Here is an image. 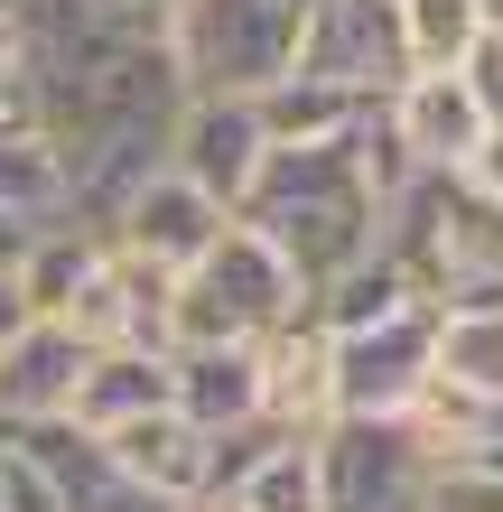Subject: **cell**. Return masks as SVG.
Listing matches in <instances>:
<instances>
[{
    "label": "cell",
    "mask_w": 503,
    "mask_h": 512,
    "mask_svg": "<svg viewBox=\"0 0 503 512\" xmlns=\"http://www.w3.org/2000/svg\"><path fill=\"white\" fill-rule=\"evenodd\" d=\"M354 131H364V122H354ZM354 131H336V140H271V159H261L252 196H243V224L271 233L308 289H327L336 270H354L382 243V205H392V196L373 187Z\"/></svg>",
    "instance_id": "cell-1"
},
{
    "label": "cell",
    "mask_w": 503,
    "mask_h": 512,
    "mask_svg": "<svg viewBox=\"0 0 503 512\" xmlns=\"http://www.w3.org/2000/svg\"><path fill=\"white\" fill-rule=\"evenodd\" d=\"M382 252L429 308L503 298V196H485L466 168H420L382 205Z\"/></svg>",
    "instance_id": "cell-2"
},
{
    "label": "cell",
    "mask_w": 503,
    "mask_h": 512,
    "mask_svg": "<svg viewBox=\"0 0 503 512\" xmlns=\"http://www.w3.org/2000/svg\"><path fill=\"white\" fill-rule=\"evenodd\" d=\"M317 308V289L289 270V252L271 243L261 224L233 215L205 261L177 270V298H168V345H261L280 326H299Z\"/></svg>",
    "instance_id": "cell-3"
},
{
    "label": "cell",
    "mask_w": 503,
    "mask_h": 512,
    "mask_svg": "<svg viewBox=\"0 0 503 512\" xmlns=\"http://www.w3.org/2000/svg\"><path fill=\"white\" fill-rule=\"evenodd\" d=\"M308 0H168L159 38L187 94H271L289 75Z\"/></svg>",
    "instance_id": "cell-4"
},
{
    "label": "cell",
    "mask_w": 503,
    "mask_h": 512,
    "mask_svg": "<svg viewBox=\"0 0 503 512\" xmlns=\"http://www.w3.org/2000/svg\"><path fill=\"white\" fill-rule=\"evenodd\" d=\"M289 75L336 84V94H364V103H392V84L410 75L401 10L392 0H308L299 47H289Z\"/></svg>",
    "instance_id": "cell-5"
},
{
    "label": "cell",
    "mask_w": 503,
    "mask_h": 512,
    "mask_svg": "<svg viewBox=\"0 0 503 512\" xmlns=\"http://www.w3.org/2000/svg\"><path fill=\"white\" fill-rule=\"evenodd\" d=\"M317 475H327V512H420L429 447L410 438V419H327Z\"/></svg>",
    "instance_id": "cell-6"
},
{
    "label": "cell",
    "mask_w": 503,
    "mask_h": 512,
    "mask_svg": "<svg viewBox=\"0 0 503 512\" xmlns=\"http://www.w3.org/2000/svg\"><path fill=\"white\" fill-rule=\"evenodd\" d=\"M429 354H438V308H401V317L345 326L336 336V419H401L420 401V382H429Z\"/></svg>",
    "instance_id": "cell-7"
},
{
    "label": "cell",
    "mask_w": 503,
    "mask_h": 512,
    "mask_svg": "<svg viewBox=\"0 0 503 512\" xmlns=\"http://www.w3.org/2000/svg\"><path fill=\"white\" fill-rule=\"evenodd\" d=\"M261 159H271L261 94H187V103H177V122H168V168L196 177L215 205H233V215H243Z\"/></svg>",
    "instance_id": "cell-8"
},
{
    "label": "cell",
    "mask_w": 503,
    "mask_h": 512,
    "mask_svg": "<svg viewBox=\"0 0 503 512\" xmlns=\"http://www.w3.org/2000/svg\"><path fill=\"white\" fill-rule=\"evenodd\" d=\"M168 298H177V270L140 261V252H122V243L103 233L94 270L75 280V298H66L56 317H66L84 345H168Z\"/></svg>",
    "instance_id": "cell-9"
},
{
    "label": "cell",
    "mask_w": 503,
    "mask_h": 512,
    "mask_svg": "<svg viewBox=\"0 0 503 512\" xmlns=\"http://www.w3.org/2000/svg\"><path fill=\"white\" fill-rule=\"evenodd\" d=\"M224 224H233V205H215L196 177H177V168L159 159L122 205H112L103 233H112L122 252H140V261H159V270H187V261H205V243H215Z\"/></svg>",
    "instance_id": "cell-10"
},
{
    "label": "cell",
    "mask_w": 503,
    "mask_h": 512,
    "mask_svg": "<svg viewBox=\"0 0 503 512\" xmlns=\"http://www.w3.org/2000/svg\"><path fill=\"white\" fill-rule=\"evenodd\" d=\"M103 457L122 466L131 485L168 494V503H205V494H215V429H196L177 401L122 419V429H103Z\"/></svg>",
    "instance_id": "cell-11"
},
{
    "label": "cell",
    "mask_w": 503,
    "mask_h": 512,
    "mask_svg": "<svg viewBox=\"0 0 503 512\" xmlns=\"http://www.w3.org/2000/svg\"><path fill=\"white\" fill-rule=\"evenodd\" d=\"M261 419L280 438H317L336 419V336L317 308L280 336H261Z\"/></svg>",
    "instance_id": "cell-12"
},
{
    "label": "cell",
    "mask_w": 503,
    "mask_h": 512,
    "mask_svg": "<svg viewBox=\"0 0 503 512\" xmlns=\"http://www.w3.org/2000/svg\"><path fill=\"white\" fill-rule=\"evenodd\" d=\"M84 354L94 345H84L66 317H19L10 336H0V429H19V419H66Z\"/></svg>",
    "instance_id": "cell-13"
},
{
    "label": "cell",
    "mask_w": 503,
    "mask_h": 512,
    "mask_svg": "<svg viewBox=\"0 0 503 512\" xmlns=\"http://www.w3.org/2000/svg\"><path fill=\"white\" fill-rule=\"evenodd\" d=\"M382 112H392L401 149L420 168H466V159H476V140H485V103H476V84H466V75H401Z\"/></svg>",
    "instance_id": "cell-14"
},
{
    "label": "cell",
    "mask_w": 503,
    "mask_h": 512,
    "mask_svg": "<svg viewBox=\"0 0 503 512\" xmlns=\"http://www.w3.org/2000/svg\"><path fill=\"white\" fill-rule=\"evenodd\" d=\"M168 401L196 429L261 419V345H168Z\"/></svg>",
    "instance_id": "cell-15"
},
{
    "label": "cell",
    "mask_w": 503,
    "mask_h": 512,
    "mask_svg": "<svg viewBox=\"0 0 503 512\" xmlns=\"http://www.w3.org/2000/svg\"><path fill=\"white\" fill-rule=\"evenodd\" d=\"M168 401V345H94L84 354V373H75V429H122V419L140 410H159Z\"/></svg>",
    "instance_id": "cell-16"
},
{
    "label": "cell",
    "mask_w": 503,
    "mask_h": 512,
    "mask_svg": "<svg viewBox=\"0 0 503 512\" xmlns=\"http://www.w3.org/2000/svg\"><path fill=\"white\" fill-rule=\"evenodd\" d=\"M215 512H327V475H317V438H271L261 457L224 485Z\"/></svg>",
    "instance_id": "cell-17"
},
{
    "label": "cell",
    "mask_w": 503,
    "mask_h": 512,
    "mask_svg": "<svg viewBox=\"0 0 503 512\" xmlns=\"http://www.w3.org/2000/svg\"><path fill=\"white\" fill-rule=\"evenodd\" d=\"M429 373H448V382L494 391V401H503V298L438 308V354H429Z\"/></svg>",
    "instance_id": "cell-18"
},
{
    "label": "cell",
    "mask_w": 503,
    "mask_h": 512,
    "mask_svg": "<svg viewBox=\"0 0 503 512\" xmlns=\"http://www.w3.org/2000/svg\"><path fill=\"white\" fill-rule=\"evenodd\" d=\"M392 10H401L410 75H457L466 47L485 38V0H392Z\"/></svg>",
    "instance_id": "cell-19"
},
{
    "label": "cell",
    "mask_w": 503,
    "mask_h": 512,
    "mask_svg": "<svg viewBox=\"0 0 503 512\" xmlns=\"http://www.w3.org/2000/svg\"><path fill=\"white\" fill-rule=\"evenodd\" d=\"M0 205H19V215H66L75 205L66 149L47 131H0Z\"/></svg>",
    "instance_id": "cell-20"
},
{
    "label": "cell",
    "mask_w": 503,
    "mask_h": 512,
    "mask_svg": "<svg viewBox=\"0 0 503 512\" xmlns=\"http://www.w3.org/2000/svg\"><path fill=\"white\" fill-rule=\"evenodd\" d=\"M94 252H103V233H84V224H47L38 243H28V261H19V298H28V317H56L75 298V280L94 270Z\"/></svg>",
    "instance_id": "cell-21"
},
{
    "label": "cell",
    "mask_w": 503,
    "mask_h": 512,
    "mask_svg": "<svg viewBox=\"0 0 503 512\" xmlns=\"http://www.w3.org/2000/svg\"><path fill=\"white\" fill-rule=\"evenodd\" d=\"M420 512H503V466L438 457V466H429V494H420Z\"/></svg>",
    "instance_id": "cell-22"
},
{
    "label": "cell",
    "mask_w": 503,
    "mask_h": 512,
    "mask_svg": "<svg viewBox=\"0 0 503 512\" xmlns=\"http://www.w3.org/2000/svg\"><path fill=\"white\" fill-rule=\"evenodd\" d=\"M0 503H10V512H66V485H56L19 438H0Z\"/></svg>",
    "instance_id": "cell-23"
},
{
    "label": "cell",
    "mask_w": 503,
    "mask_h": 512,
    "mask_svg": "<svg viewBox=\"0 0 503 512\" xmlns=\"http://www.w3.org/2000/svg\"><path fill=\"white\" fill-rule=\"evenodd\" d=\"M466 84H476V103H485V122H503V19H485V38L466 47Z\"/></svg>",
    "instance_id": "cell-24"
},
{
    "label": "cell",
    "mask_w": 503,
    "mask_h": 512,
    "mask_svg": "<svg viewBox=\"0 0 503 512\" xmlns=\"http://www.w3.org/2000/svg\"><path fill=\"white\" fill-rule=\"evenodd\" d=\"M56 215H19V205H0V270H19L28 261V243H38Z\"/></svg>",
    "instance_id": "cell-25"
},
{
    "label": "cell",
    "mask_w": 503,
    "mask_h": 512,
    "mask_svg": "<svg viewBox=\"0 0 503 512\" xmlns=\"http://www.w3.org/2000/svg\"><path fill=\"white\" fill-rule=\"evenodd\" d=\"M466 177H476L485 196H503V122H485V140H476V159H466Z\"/></svg>",
    "instance_id": "cell-26"
},
{
    "label": "cell",
    "mask_w": 503,
    "mask_h": 512,
    "mask_svg": "<svg viewBox=\"0 0 503 512\" xmlns=\"http://www.w3.org/2000/svg\"><path fill=\"white\" fill-rule=\"evenodd\" d=\"M19 317H28V298H19V270H0V336H10Z\"/></svg>",
    "instance_id": "cell-27"
},
{
    "label": "cell",
    "mask_w": 503,
    "mask_h": 512,
    "mask_svg": "<svg viewBox=\"0 0 503 512\" xmlns=\"http://www.w3.org/2000/svg\"><path fill=\"white\" fill-rule=\"evenodd\" d=\"M485 19H503V0H485Z\"/></svg>",
    "instance_id": "cell-28"
},
{
    "label": "cell",
    "mask_w": 503,
    "mask_h": 512,
    "mask_svg": "<svg viewBox=\"0 0 503 512\" xmlns=\"http://www.w3.org/2000/svg\"><path fill=\"white\" fill-rule=\"evenodd\" d=\"M0 10H19V0H0Z\"/></svg>",
    "instance_id": "cell-29"
},
{
    "label": "cell",
    "mask_w": 503,
    "mask_h": 512,
    "mask_svg": "<svg viewBox=\"0 0 503 512\" xmlns=\"http://www.w3.org/2000/svg\"><path fill=\"white\" fill-rule=\"evenodd\" d=\"M0 512H10V503H0Z\"/></svg>",
    "instance_id": "cell-30"
},
{
    "label": "cell",
    "mask_w": 503,
    "mask_h": 512,
    "mask_svg": "<svg viewBox=\"0 0 503 512\" xmlns=\"http://www.w3.org/2000/svg\"><path fill=\"white\" fill-rule=\"evenodd\" d=\"M159 10H168V0H159Z\"/></svg>",
    "instance_id": "cell-31"
}]
</instances>
